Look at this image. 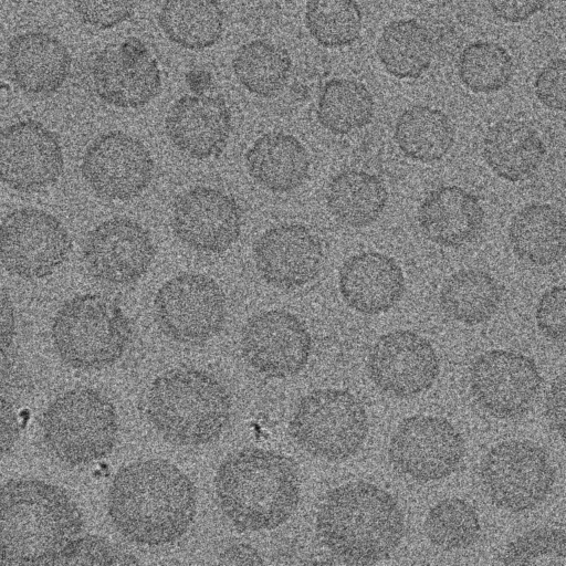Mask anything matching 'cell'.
<instances>
[{
  "label": "cell",
  "mask_w": 566,
  "mask_h": 566,
  "mask_svg": "<svg viewBox=\"0 0 566 566\" xmlns=\"http://www.w3.org/2000/svg\"><path fill=\"white\" fill-rule=\"evenodd\" d=\"M109 518L128 541L160 546L179 539L197 512L190 478L167 460H138L115 474L107 500Z\"/></svg>",
  "instance_id": "obj_1"
},
{
  "label": "cell",
  "mask_w": 566,
  "mask_h": 566,
  "mask_svg": "<svg viewBox=\"0 0 566 566\" xmlns=\"http://www.w3.org/2000/svg\"><path fill=\"white\" fill-rule=\"evenodd\" d=\"M84 526L62 488L34 479L0 485V565H50Z\"/></svg>",
  "instance_id": "obj_2"
},
{
  "label": "cell",
  "mask_w": 566,
  "mask_h": 566,
  "mask_svg": "<svg viewBox=\"0 0 566 566\" xmlns=\"http://www.w3.org/2000/svg\"><path fill=\"white\" fill-rule=\"evenodd\" d=\"M224 516L240 531L259 532L285 523L300 501V479L285 455L261 448L230 453L214 479Z\"/></svg>",
  "instance_id": "obj_3"
},
{
  "label": "cell",
  "mask_w": 566,
  "mask_h": 566,
  "mask_svg": "<svg viewBox=\"0 0 566 566\" xmlns=\"http://www.w3.org/2000/svg\"><path fill=\"white\" fill-rule=\"evenodd\" d=\"M316 530L322 543L348 564H370L388 556L403 536L397 501L368 482L331 490L321 503Z\"/></svg>",
  "instance_id": "obj_4"
},
{
  "label": "cell",
  "mask_w": 566,
  "mask_h": 566,
  "mask_svg": "<svg viewBox=\"0 0 566 566\" xmlns=\"http://www.w3.org/2000/svg\"><path fill=\"white\" fill-rule=\"evenodd\" d=\"M231 397L212 374L175 368L149 387L146 411L154 428L169 442L203 446L224 431L231 417Z\"/></svg>",
  "instance_id": "obj_5"
},
{
  "label": "cell",
  "mask_w": 566,
  "mask_h": 566,
  "mask_svg": "<svg viewBox=\"0 0 566 566\" xmlns=\"http://www.w3.org/2000/svg\"><path fill=\"white\" fill-rule=\"evenodd\" d=\"M133 329L122 307L98 294L76 295L56 312L52 340L60 358L80 370H98L125 353Z\"/></svg>",
  "instance_id": "obj_6"
},
{
  "label": "cell",
  "mask_w": 566,
  "mask_h": 566,
  "mask_svg": "<svg viewBox=\"0 0 566 566\" xmlns=\"http://www.w3.org/2000/svg\"><path fill=\"white\" fill-rule=\"evenodd\" d=\"M40 423L52 455L73 467L108 455L118 434L114 405L101 391L88 387H76L57 396Z\"/></svg>",
  "instance_id": "obj_7"
},
{
  "label": "cell",
  "mask_w": 566,
  "mask_h": 566,
  "mask_svg": "<svg viewBox=\"0 0 566 566\" xmlns=\"http://www.w3.org/2000/svg\"><path fill=\"white\" fill-rule=\"evenodd\" d=\"M290 432L310 454L342 461L355 455L364 444L368 433L367 413L347 390L316 389L297 402Z\"/></svg>",
  "instance_id": "obj_8"
},
{
  "label": "cell",
  "mask_w": 566,
  "mask_h": 566,
  "mask_svg": "<svg viewBox=\"0 0 566 566\" xmlns=\"http://www.w3.org/2000/svg\"><path fill=\"white\" fill-rule=\"evenodd\" d=\"M480 474L492 502L514 513L541 504L555 482L548 454L528 440H509L491 448L482 461Z\"/></svg>",
  "instance_id": "obj_9"
},
{
  "label": "cell",
  "mask_w": 566,
  "mask_h": 566,
  "mask_svg": "<svg viewBox=\"0 0 566 566\" xmlns=\"http://www.w3.org/2000/svg\"><path fill=\"white\" fill-rule=\"evenodd\" d=\"M155 321L170 339L188 345L205 343L223 327L226 295L201 273H181L166 281L154 298Z\"/></svg>",
  "instance_id": "obj_10"
},
{
  "label": "cell",
  "mask_w": 566,
  "mask_h": 566,
  "mask_svg": "<svg viewBox=\"0 0 566 566\" xmlns=\"http://www.w3.org/2000/svg\"><path fill=\"white\" fill-rule=\"evenodd\" d=\"M71 249L63 223L41 209H15L0 223V262L15 276H49L67 259Z\"/></svg>",
  "instance_id": "obj_11"
},
{
  "label": "cell",
  "mask_w": 566,
  "mask_h": 566,
  "mask_svg": "<svg viewBox=\"0 0 566 566\" xmlns=\"http://www.w3.org/2000/svg\"><path fill=\"white\" fill-rule=\"evenodd\" d=\"M464 450L462 436L447 419L417 415L399 423L388 454L399 472L419 482H430L453 473Z\"/></svg>",
  "instance_id": "obj_12"
},
{
  "label": "cell",
  "mask_w": 566,
  "mask_h": 566,
  "mask_svg": "<svg viewBox=\"0 0 566 566\" xmlns=\"http://www.w3.org/2000/svg\"><path fill=\"white\" fill-rule=\"evenodd\" d=\"M154 159L138 138L113 130L94 139L86 148L81 171L90 188L107 200L126 201L149 186Z\"/></svg>",
  "instance_id": "obj_13"
},
{
  "label": "cell",
  "mask_w": 566,
  "mask_h": 566,
  "mask_svg": "<svg viewBox=\"0 0 566 566\" xmlns=\"http://www.w3.org/2000/svg\"><path fill=\"white\" fill-rule=\"evenodd\" d=\"M97 96L120 108H139L154 99L161 88L156 59L138 38L130 36L101 50L91 66Z\"/></svg>",
  "instance_id": "obj_14"
},
{
  "label": "cell",
  "mask_w": 566,
  "mask_h": 566,
  "mask_svg": "<svg viewBox=\"0 0 566 566\" xmlns=\"http://www.w3.org/2000/svg\"><path fill=\"white\" fill-rule=\"evenodd\" d=\"M542 385L538 368L530 357L511 350L493 349L480 355L470 373L475 401L499 418L524 415Z\"/></svg>",
  "instance_id": "obj_15"
},
{
  "label": "cell",
  "mask_w": 566,
  "mask_h": 566,
  "mask_svg": "<svg viewBox=\"0 0 566 566\" xmlns=\"http://www.w3.org/2000/svg\"><path fill=\"white\" fill-rule=\"evenodd\" d=\"M241 350L256 371L274 378L300 373L307 364L312 338L293 313L270 310L253 315L244 325Z\"/></svg>",
  "instance_id": "obj_16"
},
{
  "label": "cell",
  "mask_w": 566,
  "mask_h": 566,
  "mask_svg": "<svg viewBox=\"0 0 566 566\" xmlns=\"http://www.w3.org/2000/svg\"><path fill=\"white\" fill-rule=\"evenodd\" d=\"M63 171L59 137L34 119L20 120L0 132V181L20 192H35L54 184Z\"/></svg>",
  "instance_id": "obj_17"
},
{
  "label": "cell",
  "mask_w": 566,
  "mask_h": 566,
  "mask_svg": "<svg viewBox=\"0 0 566 566\" xmlns=\"http://www.w3.org/2000/svg\"><path fill=\"white\" fill-rule=\"evenodd\" d=\"M149 232L137 221L114 217L96 226L86 237L83 260L90 274L112 285L138 281L155 258Z\"/></svg>",
  "instance_id": "obj_18"
},
{
  "label": "cell",
  "mask_w": 566,
  "mask_h": 566,
  "mask_svg": "<svg viewBox=\"0 0 566 566\" xmlns=\"http://www.w3.org/2000/svg\"><path fill=\"white\" fill-rule=\"evenodd\" d=\"M170 223L176 237L190 249L222 253L241 233L242 212L229 193L198 186L175 199Z\"/></svg>",
  "instance_id": "obj_19"
},
{
  "label": "cell",
  "mask_w": 566,
  "mask_h": 566,
  "mask_svg": "<svg viewBox=\"0 0 566 566\" xmlns=\"http://www.w3.org/2000/svg\"><path fill=\"white\" fill-rule=\"evenodd\" d=\"M367 371L382 391L408 398L432 386L439 374V359L424 337L399 329L377 339L368 355Z\"/></svg>",
  "instance_id": "obj_20"
},
{
  "label": "cell",
  "mask_w": 566,
  "mask_h": 566,
  "mask_svg": "<svg viewBox=\"0 0 566 566\" xmlns=\"http://www.w3.org/2000/svg\"><path fill=\"white\" fill-rule=\"evenodd\" d=\"M323 247L311 229L282 223L265 230L253 244L255 268L262 279L279 289L306 285L319 273Z\"/></svg>",
  "instance_id": "obj_21"
},
{
  "label": "cell",
  "mask_w": 566,
  "mask_h": 566,
  "mask_svg": "<svg viewBox=\"0 0 566 566\" xmlns=\"http://www.w3.org/2000/svg\"><path fill=\"white\" fill-rule=\"evenodd\" d=\"M231 128V112L219 95L186 94L172 104L165 119L170 143L195 159L220 156Z\"/></svg>",
  "instance_id": "obj_22"
},
{
  "label": "cell",
  "mask_w": 566,
  "mask_h": 566,
  "mask_svg": "<svg viewBox=\"0 0 566 566\" xmlns=\"http://www.w3.org/2000/svg\"><path fill=\"white\" fill-rule=\"evenodd\" d=\"M338 287L345 303L365 315L388 312L402 297L405 276L396 260L376 251L346 259L339 269Z\"/></svg>",
  "instance_id": "obj_23"
},
{
  "label": "cell",
  "mask_w": 566,
  "mask_h": 566,
  "mask_svg": "<svg viewBox=\"0 0 566 566\" xmlns=\"http://www.w3.org/2000/svg\"><path fill=\"white\" fill-rule=\"evenodd\" d=\"M66 46L45 32L15 35L7 51V69L14 84L31 95H50L59 91L71 71Z\"/></svg>",
  "instance_id": "obj_24"
},
{
  "label": "cell",
  "mask_w": 566,
  "mask_h": 566,
  "mask_svg": "<svg viewBox=\"0 0 566 566\" xmlns=\"http://www.w3.org/2000/svg\"><path fill=\"white\" fill-rule=\"evenodd\" d=\"M484 210L474 195L458 186H442L429 192L418 209V222L433 243L458 248L480 233Z\"/></svg>",
  "instance_id": "obj_25"
},
{
  "label": "cell",
  "mask_w": 566,
  "mask_h": 566,
  "mask_svg": "<svg viewBox=\"0 0 566 566\" xmlns=\"http://www.w3.org/2000/svg\"><path fill=\"white\" fill-rule=\"evenodd\" d=\"M483 158L500 178L520 182L539 168L546 148L537 132L524 122L505 118L493 124L483 138Z\"/></svg>",
  "instance_id": "obj_26"
},
{
  "label": "cell",
  "mask_w": 566,
  "mask_h": 566,
  "mask_svg": "<svg viewBox=\"0 0 566 566\" xmlns=\"http://www.w3.org/2000/svg\"><path fill=\"white\" fill-rule=\"evenodd\" d=\"M245 165L258 184L279 193L298 188L310 172V158L303 144L282 132L260 136L247 151Z\"/></svg>",
  "instance_id": "obj_27"
},
{
  "label": "cell",
  "mask_w": 566,
  "mask_h": 566,
  "mask_svg": "<svg viewBox=\"0 0 566 566\" xmlns=\"http://www.w3.org/2000/svg\"><path fill=\"white\" fill-rule=\"evenodd\" d=\"M509 240L522 261L536 266L551 265L564 255L565 216L548 203L526 205L512 218Z\"/></svg>",
  "instance_id": "obj_28"
},
{
  "label": "cell",
  "mask_w": 566,
  "mask_h": 566,
  "mask_svg": "<svg viewBox=\"0 0 566 566\" xmlns=\"http://www.w3.org/2000/svg\"><path fill=\"white\" fill-rule=\"evenodd\" d=\"M388 192L375 175L347 169L335 175L328 184L326 205L333 217L352 228L374 223L384 212Z\"/></svg>",
  "instance_id": "obj_29"
},
{
  "label": "cell",
  "mask_w": 566,
  "mask_h": 566,
  "mask_svg": "<svg viewBox=\"0 0 566 566\" xmlns=\"http://www.w3.org/2000/svg\"><path fill=\"white\" fill-rule=\"evenodd\" d=\"M376 53L391 76L415 80L431 66L434 42L430 31L416 19H398L384 27Z\"/></svg>",
  "instance_id": "obj_30"
},
{
  "label": "cell",
  "mask_w": 566,
  "mask_h": 566,
  "mask_svg": "<svg viewBox=\"0 0 566 566\" xmlns=\"http://www.w3.org/2000/svg\"><path fill=\"white\" fill-rule=\"evenodd\" d=\"M224 18L217 0H165L158 23L172 43L187 50H205L220 40Z\"/></svg>",
  "instance_id": "obj_31"
},
{
  "label": "cell",
  "mask_w": 566,
  "mask_h": 566,
  "mask_svg": "<svg viewBox=\"0 0 566 566\" xmlns=\"http://www.w3.org/2000/svg\"><path fill=\"white\" fill-rule=\"evenodd\" d=\"M394 137L407 157L430 164L449 153L454 143V127L441 109L413 105L397 118Z\"/></svg>",
  "instance_id": "obj_32"
},
{
  "label": "cell",
  "mask_w": 566,
  "mask_h": 566,
  "mask_svg": "<svg viewBox=\"0 0 566 566\" xmlns=\"http://www.w3.org/2000/svg\"><path fill=\"white\" fill-rule=\"evenodd\" d=\"M502 290L497 281L482 270L463 269L449 276L442 285L439 303L450 318L478 325L497 311Z\"/></svg>",
  "instance_id": "obj_33"
},
{
  "label": "cell",
  "mask_w": 566,
  "mask_h": 566,
  "mask_svg": "<svg viewBox=\"0 0 566 566\" xmlns=\"http://www.w3.org/2000/svg\"><path fill=\"white\" fill-rule=\"evenodd\" d=\"M234 75L250 93L269 98L287 84L292 71L289 52L269 40H252L237 51L232 61Z\"/></svg>",
  "instance_id": "obj_34"
},
{
  "label": "cell",
  "mask_w": 566,
  "mask_h": 566,
  "mask_svg": "<svg viewBox=\"0 0 566 566\" xmlns=\"http://www.w3.org/2000/svg\"><path fill=\"white\" fill-rule=\"evenodd\" d=\"M375 112L369 90L352 78L327 81L318 95L317 119L328 132L345 135L367 126Z\"/></svg>",
  "instance_id": "obj_35"
},
{
  "label": "cell",
  "mask_w": 566,
  "mask_h": 566,
  "mask_svg": "<svg viewBox=\"0 0 566 566\" xmlns=\"http://www.w3.org/2000/svg\"><path fill=\"white\" fill-rule=\"evenodd\" d=\"M514 63L500 43L474 41L468 44L458 60V75L473 93L490 94L504 88L511 81Z\"/></svg>",
  "instance_id": "obj_36"
},
{
  "label": "cell",
  "mask_w": 566,
  "mask_h": 566,
  "mask_svg": "<svg viewBox=\"0 0 566 566\" xmlns=\"http://www.w3.org/2000/svg\"><path fill=\"white\" fill-rule=\"evenodd\" d=\"M305 25L322 46L335 49L357 41L363 28V11L356 0H308Z\"/></svg>",
  "instance_id": "obj_37"
},
{
  "label": "cell",
  "mask_w": 566,
  "mask_h": 566,
  "mask_svg": "<svg viewBox=\"0 0 566 566\" xmlns=\"http://www.w3.org/2000/svg\"><path fill=\"white\" fill-rule=\"evenodd\" d=\"M424 530L436 546L459 549L472 545L481 527L478 513L471 504L459 497H449L431 507Z\"/></svg>",
  "instance_id": "obj_38"
},
{
  "label": "cell",
  "mask_w": 566,
  "mask_h": 566,
  "mask_svg": "<svg viewBox=\"0 0 566 566\" xmlns=\"http://www.w3.org/2000/svg\"><path fill=\"white\" fill-rule=\"evenodd\" d=\"M505 565L566 566L564 530L538 527L511 542L502 556Z\"/></svg>",
  "instance_id": "obj_39"
},
{
  "label": "cell",
  "mask_w": 566,
  "mask_h": 566,
  "mask_svg": "<svg viewBox=\"0 0 566 566\" xmlns=\"http://www.w3.org/2000/svg\"><path fill=\"white\" fill-rule=\"evenodd\" d=\"M139 560L122 551L105 538L88 535L75 537L55 557L50 565H132Z\"/></svg>",
  "instance_id": "obj_40"
},
{
  "label": "cell",
  "mask_w": 566,
  "mask_h": 566,
  "mask_svg": "<svg viewBox=\"0 0 566 566\" xmlns=\"http://www.w3.org/2000/svg\"><path fill=\"white\" fill-rule=\"evenodd\" d=\"M74 8L84 23L106 30L130 18L135 0H74Z\"/></svg>",
  "instance_id": "obj_41"
},
{
  "label": "cell",
  "mask_w": 566,
  "mask_h": 566,
  "mask_svg": "<svg viewBox=\"0 0 566 566\" xmlns=\"http://www.w3.org/2000/svg\"><path fill=\"white\" fill-rule=\"evenodd\" d=\"M566 290L564 285H555L547 290L536 306V323L539 331L548 338L563 342L565 339Z\"/></svg>",
  "instance_id": "obj_42"
},
{
  "label": "cell",
  "mask_w": 566,
  "mask_h": 566,
  "mask_svg": "<svg viewBox=\"0 0 566 566\" xmlns=\"http://www.w3.org/2000/svg\"><path fill=\"white\" fill-rule=\"evenodd\" d=\"M566 86L565 60L557 57L546 64L536 75L534 91L537 99L547 108L564 111Z\"/></svg>",
  "instance_id": "obj_43"
},
{
  "label": "cell",
  "mask_w": 566,
  "mask_h": 566,
  "mask_svg": "<svg viewBox=\"0 0 566 566\" xmlns=\"http://www.w3.org/2000/svg\"><path fill=\"white\" fill-rule=\"evenodd\" d=\"M491 11L501 20L520 23L543 9L545 0H488Z\"/></svg>",
  "instance_id": "obj_44"
},
{
  "label": "cell",
  "mask_w": 566,
  "mask_h": 566,
  "mask_svg": "<svg viewBox=\"0 0 566 566\" xmlns=\"http://www.w3.org/2000/svg\"><path fill=\"white\" fill-rule=\"evenodd\" d=\"M20 434V422L13 406L0 394V460L14 447Z\"/></svg>",
  "instance_id": "obj_45"
},
{
  "label": "cell",
  "mask_w": 566,
  "mask_h": 566,
  "mask_svg": "<svg viewBox=\"0 0 566 566\" xmlns=\"http://www.w3.org/2000/svg\"><path fill=\"white\" fill-rule=\"evenodd\" d=\"M546 415L552 428L564 437L565 432V375L552 384L546 399Z\"/></svg>",
  "instance_id": "obj_46"
},
{
  "label": "cell",
  "mask_w": 566,
  "mask_h": 566,
  "mask_svg": "<svg viewBox=\"0 0 566 566\" xmlns=\"http://www.w3.org/2000/svg\"><path fill=\"white\" fill-rule=\"evenodd\" d=\"M15 334V313L8 292L0 286V357L11 346Z\"/></svg>",
  "instance_id": "obj_47"
},
{
  "label": "cell",
  "mask_w": 566,
  "mask_h": 566,
  "mask_svg": "<svg viewBox=\"0 0 566 566\" xmlns=\"http://www.w3.org/2000/svg\"><path fill=\"white\" fill-rule=\"evenodd\" d=\"M219 563L224 565H261V554L251 545L244 543L228 546L220 555Z\"/></svg>",
  "instance_id": "obj_48"
}]
</instances>
